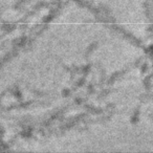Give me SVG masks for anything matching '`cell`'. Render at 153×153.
I'll list each match as a JSON object with an SVG mask.
<instances>
[{
    "mask_svg": "<svg viewBox=\"0 0 153 153\" xmlns=\"http://www.w3.org/2000/svg\"><path fill=\"white\" fill-rule=\"evenodd\" d=\"M148 10H149V18H150L151 34H152V47H153V0H148Z\"/></svg>",
    "mask_w": 153,
    "mask_h": 153,
    "instance_id": "2",
    "label": "cell"
},
{
    "mask_svg": "<svg viewBox=\"0 0 153 153\" xmlns=\"http://www.w3.org/2000/svg\"><path fill=\"white\" fill-rule=\"evenodd\" d=\"M114 28L145 48L152 47L148 0H102Z\"/></svg>",
    "mask_w": 153,
    "mask_h": 153,
    "instance_id": "1",
    "label": "cell"
}]
</instances>
